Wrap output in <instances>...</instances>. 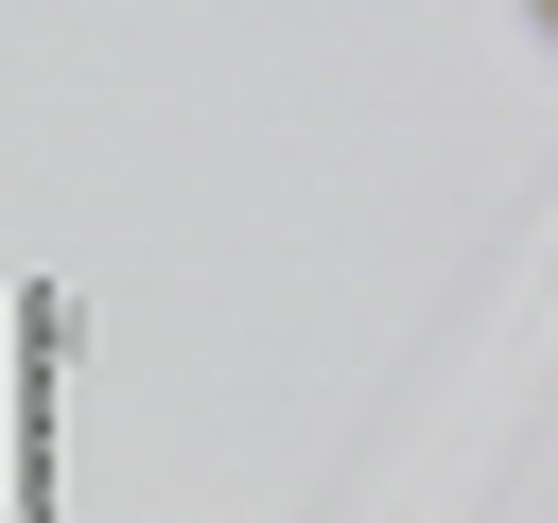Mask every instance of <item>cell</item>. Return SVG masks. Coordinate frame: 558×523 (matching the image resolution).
<instances>
[{
    "label": "cell",
    "mask_w": 558,
    "mask_h": 523,
    "mask_svg": "<svg viewBox=\"0 0 558 523\" xmlns=\"http://www.w3.org/2000/svg\"><path fill=\"white\" fill-rule=\"evenodd\" d=\"M541 17H558V0H541Z\"/></svg>",
    "instance_id": "cell-1"
}]
</instances>
